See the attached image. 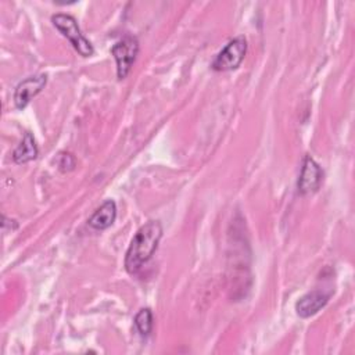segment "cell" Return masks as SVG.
<instances>
[{"mask_svg":"<svg viewBox=\"0 0 355 355\" xmlns=\"http://www.w3.org/2000/svg\"><path fill=\"white\" fill-rule=\"evenodd\" d=\"M72 158H73L72 154H69V153H61L60 157H58V166H60V169H61V171H71V169H73L75 161H69V162H68V159H72Z\"/></svg>","mask_w":355,"mask_h":355,"instance_id":"11","label":"cell"},{"mask_svg":"<svg viewBox=\"0 0 355 355\" xmlns=\"http://www.w3.org/2000/svg\"><path fill=\"white\" fill-rule=\"evenodd\" d=\"M111 53L116 61L118 79H125L136 61L139 53V42L135 36L125 35L112 46Z\"/></svg>","mask_w":355,"mask_h":355,"instance_id":"4","label":"cell"},{"mask_svg":"<svg viewBox=\"0 0 355 355\" xmlns=\"http://www.w3.org/2000/svg\"><path fill=\"white\" fill-rule=\"evenodd\" d=\"M47 83V75L46 73H39V75H33L29 76L26 79H24L22 82H19L15 87L14 92V103L15 107L22 110L25 108L29 101L42 92V89L46 86Z\"/></svg>","mask_w":355,"mask_h":355,"instance_id":"6","label":"cell"},{"mask_svg":"<svg viewBox=\"0 0 355 355\" xmlns=\"http://www.w3.org/2000/svg\"><path fill=\"white\" fill-rule=\"evenodd\" d=\"M135 326L140 336L147 337L153 330V312L150 308H141L135 316Z\"/></svg>","mask_w":355,"mask_h":355,"instance_id":"10","label":"cell"},{"mask_svg":"<svg viewBox=\"0 0 355 355\" xmlns=\"http://www.w3.org/2000/svg\"><path fill=\"white\" fill-rule=\"evenodd\" d=\"M322 182H323V169L313 158L306 155L304 158L301 173L298 178V193L302 196L312 194L318 191Z\"/></svg>","mask_w":355,"mask_h":355,"instance_id":"5","label":"cell"},{"mask_svg":"<svg viewBox=\"0 0 355 355\" xmlns=\"http://www.w3.org/2000/svg\"><path fill=\"white\" fill-rule=\"evenodd\" d=\"M247 53V40L244 36L232 39L215 57L211 68L218 72L233 71L240 67Z\"/></svg>","mask_w":355,"mask_h":355,"instance_id":"3","label":"cell"},{"mask_svg":"<svg viewBox=\"0 0 355 355\" xmlns=\"http://www.w3.org/2000/svg\"><path fill=\"white\" fill-rule=\"evenodd\" d=\"M39 154V148L36 146L35 137L26 132L21 140V143L17 146V148L12 153V159L15 164H26L32 159H35Z\"/></svg>","mask_w":355,"mask_h":355,"instance_id":"9","label":"cell"},{"mask_svg":"<svg viewBox=\"0 0 355 355\" xmlns=\"http://www.w3.org/2000/svg\"><path fill=\"white\" fill-rule=\"evenodd\" d=\"M162 237V225L159 220H148L133 236L125 255V269L136 275L141 266L153 257Z\"/></svg>","mask_w":355,"mask_h":355,"instance_id":"1","label":"cell"},{"mask_svg":"<svg viewBox=\"0 0 355 355\" xmlns=\"http://www.w3.org/2000/svg\"><path fill=\"white\" fill-rule=\"evenodd\" d=\"M53 25L69 40L72 47L82 55L90 57L94 53L92 43L83 36L76 19L68 14H55L51 17Z\"/></svg>","mask_w":355,"mask_h":355,"instance_id":"2","label":"cell"},{"mask_svg":"<svg viewBox=\"0 0 355 355\" xmlns=\"http://www.w3.org/2000/svg\"><path fill=\"white\" fill-rule=\"evenodd\" d=\"M329 301V294H324L323 291L313 290L311 293H306L302 295L297 304H295V311L300 318H311L315 313H318Z\"/></svg>","mask_w":355,"mask_h":355,"instance_id":"7","label":"cell"},{"mask_svg":"<svg viewBox=\"0 0 355 355\" xmlns=\"http://www.w3.org/2000/svg\"><path fill=\"white\" fill-rule=\"evenodd\" d=\"M115 218L116 205L114 200H107L87 219V225L94 230H105L115 222Z\"/></svg>","mask_w":355,"mask_h":355,"instance_id":"8","label":"cell"}]
</instances>
